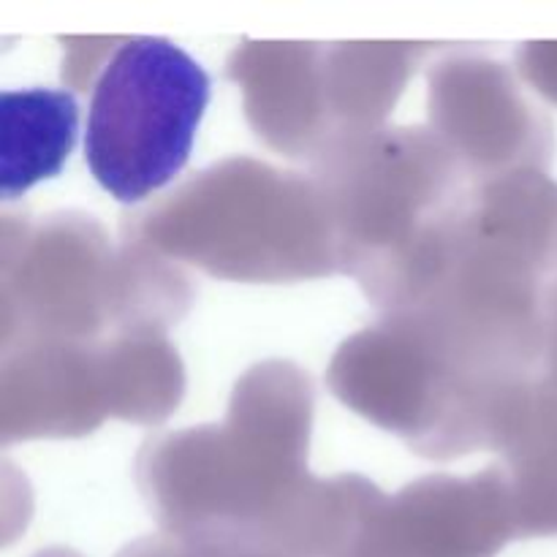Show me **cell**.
<instances>
[{
    "mask_svg": "<svg viewBox=\"0 0 557 557\" xmlns=\"http://www.w3.org/2000/svg\"><path fill=\"white\" fill-rule=\"evenodd\" d=\"M210 101V76L177 44L125 41L92 85L85 125L90 174L134 205L172 183L188 163Z\"/></svg>",
    "mask_w": 557,
    "mask_h": 557,
    "instance_id": "cell-1",
    "label": "cell"
},
{
    "mask_svg": "<svg viewBox=\"0 0 557 557\" xmlns=\"http://www.w3.org/2000/svg\"><path fill=\"white\" fill-rule=\"evenodd\" d=\"M3 196L14 199L44 177L60 172L76 134V101L63 90H5Z\"/></svg>",
    "mask_w": 557,
    "mask_h": 557,
    "instance_id": "cell-2",
    "label": "cell"
}]
</instances>
